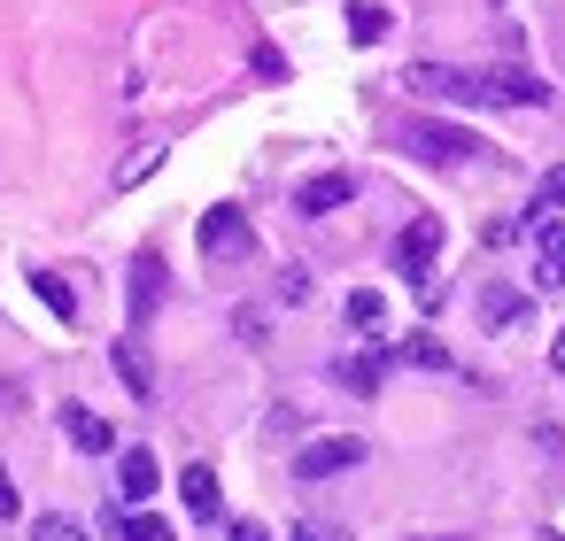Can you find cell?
I'll list each match as a JSON object with an SVG mask.
<instances>
[{"mask_svg": "<svg viewBox=\"0 0 565 541\" xmlns=\"http://www.w3.org/2000/svg\"><path fill=\"white\" fill-rule=\"evenodd\" d=\"M418 101H441V109H495V94H488V71H457V63H411V78H403Z\"/></svg>", "mask_w": 565, "mask_h": 541, "instance_id": "obj_1", "label": "cell"}, {"mask_svg": "<svg viewBox=\"0 0 565 541\" xmlns=\"http://www.w3.org/2000/svg\"><path fill=\"white\" fill-rule=\"evenodd\" d=\"M356 464H364V441L356 433H318V441H302L295 479H333V472H356Z\"/></svg>", "mask_w": 565, "mask_h": 541, "instance_id": "obj_2", "label": "cell"}, {"mask_svg": "<svg viewBox=\"0 0 565 541\" xmlns=\"http://www.w3.org/2000/svg\"><path fill=\"white\" fill-rule=\"evenodd\" d=\"M434 256H441V225H434V217H411V225L395 232V271H403L411 286H426V279H434Z\"/></svg>", "mask_w": 565, "mask_h": 541, "instance_id": "obj_3", "label": "cell"}, {"mask_svg": "<svg viewBox=\"0 0 565 541\" xmlns=\"http://www.w3.org/2000/svg\"><path fill=\"white\" fill-rule=\"evenodd\" d=\"M411 155H418V163H472L480 140H472L465 125H434V117H426V125H411Z\"/></svg>", "mask_w": 565, "mask_h": 541, "instance_id": "obj_4", "label": "cell"}, {"mask_svg": "<svg viewBox=\"0 0 565 541\" xmlns=\"http://www.w3.org/2000/svg\"><path fill=\"white\" fill-rule=\"evenodd\" d=\"M349 202H356V178H349V171H318V178L295 186V217H333V209H349Z\"/></svg>", "mask_w": 565, "mask_h": 541, "instance_id": "obj_5", "label": "cell"}, {"mask_svg": "<svg viewBox=\"0 0 565 541\" xmlns=\"http://www.w3.org/2000/svg\"><path fill=\"white\" fill-rule=\"evenodd\" d=\"M194 240H202V256H248V248H256V232H248L241 209H202Z\"/></svg>", "mask_w": 565, "mask_h": 541, "instance_id": "obj_6", "label": "cell"}, {"mask_svg": "<svg viewBox=\"0 0 565 541\" xmlns=\"http://www.w3.org/2000/svg\"><path fill=\"white\" fill-rule=\"evenodd\" d=\"M488 94H495V109H550V78H534V71H519V63H503V71H488Z\"/></svg>", "mask_w": 565, "mask_h": 541, "instance_id": "obj_7", "label": "cell"}, {"mask_svg": "<svg viewBox=\"0 0 565 541\" xmlns=\"http://www.w3.org/2000/svg\"><path fill=\"white\" fill-rule=\"evenodd\" d=\"M109 364H117V379H125V394H132V402H156V364H148V348H140V333H117V348H109Z\"/></svg>", "mask_w": 565, "mask_h": 541, "instance_id": "obj_8", "label": "cell"}, {"mask_svg": "<svg viewBox=\"0 0 565 541\" xmlns=\"http://www.w3.org/2000/svg\"><path fill=\"white\" fill-rule=\"evenodd\" d=\"M387 364H395V348H356V356H333V379L349 394H380L387 387Z\"/></svg>", "mask_w": 565, "mask_h": 541, "instance_id": "obj_9", "label": "cell"}, {"mask_svg": "<svg viewBox=\"0 0 565 541\" xmlns=\"http://www.w3.org/2000/svg\"><path fill=\"white\" fill-rule=\"evenodd\" d=\"M557 217H565V163H550V171L534 178V202H526V217H519V225H526V232H542V225H557Z\"/></svg>", "mask_w": 565, "mask_h": 541, "instance_id": "obj_10", "label": "cell"}, {"mask_svg": "<svg viewBox=\"0 0 565 541\" xmlns=\"http://www.w3.org/2000/svg\"><path fill=\"white\" fill-rule=\"evenodd\" d=\"M534 286L542 294H565V225H542L534 232Z\"/></svg>", "mask_w": 565, "mask_h": 541, "instance_id": "obj_11", "label": "cell"}, {"mask_svg": "<svg viewBox=\"0 0 565 541\" xmlns=\"http://www.w3.org/2000/svg\"><path fill=\"white\" fill-rule=\"evenodd\" d=\"M519 317H526V294L503 286V279H488V286H480V325H488V333H511Z\"/></svg>", "mask_w": 565, "mask_h": 541, "instance_id": "obj_12", "label": "cell"}, {"mask_svg": "<svg viewBox=\"0 0 565 541\" xmlns=\"http://www.w3.org/2000/svg\"><path fill=\"white\" fill-rule=\"evenodd\" d=\"M63 433H71L86 456H109V448H117V425H109V418H94L86 402H71V410H63Z\"/></svg>", "mask_w": 565, "mask_h": 541, "instance_id": "obj_13", "label": "cell"}, {"mask_svg": "<svg viewBox=\"0 0 565 541\" xmlns=\"http://www.w3.org/2000/svg\"><path fill=\"white\" fill-rule=\"evenodd\" d=\"M117 487H125V502H148V495L163 487V464H156L148 448H125V456H117Z\"/></svg>", "mask_w": 565, "mask_h": 541, "instance_id": "obj_14", "label": "cell"}, {"mask_svg": "<svg viewBox=\"0 0 565 541\" xmlns=\"http://www.w3.org/2000/svg\"><path fill=\"white\" fill-rule=\"evenodd\" d=\"M156 302H163V256H140L132 263V333L156 317Z\"/></svg>", "mask_w": 565, "mask_h": 541, "instance_id": "obj_15", "label": "cell"}, {"mask_svg": "<svg viewBox=\"0 0 565 541\" xmlns=\"http://www.w3.org/2000/svg\"><path fill=\"white\" fill-rule=\"evenodd\" d=\"M179 502H186L194 518H217V472H210V464H186V472H179Z\"/></svg>", "mask_w": 565, "mask_h": 541, "instance_id": "obj_16", "label": "cell"}, {"mask_svg": "<svg viewBox=\"0 0 565 541\" xmlns=\"http://www.w3.org/2000/svg\"><path fill=\"white\" fill-rule=\"evenodd\" d=\"M395 364H411V371H449L457 356H449L434 333H411V340H395Z\"/></svg>", "mask_w": 565, "mask_h": 541, "instance_id": "obj_17", "label": "cell"}, {"mask_svg": "<svg viewBox=\"0 0 565 541\" xmlns=\"http://www.w3.org/2000/svg\"><path fill=\"white\" fill-rule=\"evenodd\" d=\"M109 533H117V541H171V526H163L156 510H140V502H132V510H109Z\"/></svg>", "mask_w": 565, "mask_h": 541, "instance_id": "obj_18", "label": "cell"}, {"mask_svg": "<svg viewBox=\"0 0 565 541\" xmlns=\"http://www.w3.org/2000/svg\"><path fill=\"white\" fill-rule=\"evenodd\" d=\"M387 32H395V17L380 9V0H356V9H349V40H356V47H380Z\"/></svg>", "mask_w": 565, "mask_h": 541, "instance_id": "obj_19", "label": "cell"}, {"mask_svg": "<svg viewBox=\"0 0 565 541\" xmlns=\"http://www.w3.org/2000/svg\"><path fill=\"white\" fill-rule=\"evenodd\" d=\"M32 294H40V302H47L63 325L78 317V294H71V279H63V271H32Z\"/></svg>", "mask_w": 565, "mask_h": 541, "instance_id": "obj_20", "label": "cell"}, {"mask_svg": "<svg viewBox=\"0 0 565 541\" xmlns=\"http://www.w3.org/2000/svg\"><path fill=\"white\" fill-rule=\"evenodd\" d=\"M349 325H356V333H380V325H387V302H380L372 286H356V294H349Z\"/></svg>", "mask_w": 565, "mask_h": 541, "instance_id": "obj_21", "label": "cell"}, {"mask_svg": "<svg viewBox=\"0 0 565 541\" xmlns=\"http://www.w3.org/2000/svg\"><path fill=\"white\" fill-rule=\"evenodd\" d=\"M32 541H86V526H78V518H63V510H47V518L32 526Z\"/></svg>", "mask_w": 565, "mask_h": 541, "instance_id": "obj_22", "label": "cell"}, {"mask_svg": "<svg viewBox=\"0 0 565 541\" xmlns=\"http://www.w3.org/2000/svg\"><path fill=\"white\" fill-rule=\"evenodd\" d=\"M287 541H356L349 526H333V518H295V533Z\"/></svg>", "mask_w": 565, "mask_h": 541, "instance_id": "obj_23", "label": "cell"}, {"mask_svg": "<svg viewBox=\"0 0 565 541\" xmlns=\"http://www.w3.org/2000/svg\"><path fill=\"white\" fill-rule=\"evenodd\" d=\"M279 302H310V271H287L279 279Z\"/></svg>", "mask_w": 565, "mask_h": 541, "instance_id": "obj_24", "label": "cell"}, {"mask_svg": "<svg viewBox=\"0 0 565 541\" xmlns=\"http://www.w3.org/2000/svg\"><path fill=\"white\" fill-rule=\"evenodd\" d=\"M0 518H24V502H17V479L0 472Z\"/></svg>", "mask_w": 565, "mask_h": 541, "instance_id": "obj_25", "label": "cell"}, {"mask_svg": "<svg viewBox=\"0 0 565 541\" xmlns=\"http://www.w3.org/2000/svg\"><path fill=\"white\" fill-rule=\"evenodd\" d=\"M233 541H271V533H264L256 518H233Z\"/></svg>", "mask_w": 565, "mask_h": 541, "instance_id": "obj_26", "label": "cell"}, {"mask_svg": "<svg viewBox=\"0 0 565 541\" xmlns=\"http://www.w3.org/2000/svg\"><path fill=\"white\" fill-rule=\"evenodd\" d=\"M550 371H565V333H557V340H550Z\"/></svg>", "mask_w": 565, "mask_h": 541, "instance_id": "obj_27", "label": "cell"}, {"mask_svg": "<svg viewBox=\"0 0 565 541\" xmlns=\"http://www.w3.org/2000/svg\"><path fill=\"white\" fill-rule=\"evenodd\" d=\"M534 541H565V533H550V526H542V533H534Z\"/></svg>", "mask_w": 565, "mask_h": 541, "instance_id": "obj_28", "label": "cell"}, {"mask_svg": "<svg viewBox=\"0 0 565 541\" xmlns=\"http://www.w3.org/2000/svg\"><path fill=\"white\" fill-rule=\"evenodd\" d=\"M0 394H9V379H0Z\"/></svg>", "mask_w": 565, "mask_h": 541, "instance_id": "obj_29", "label": "cell"}]
</instances>
